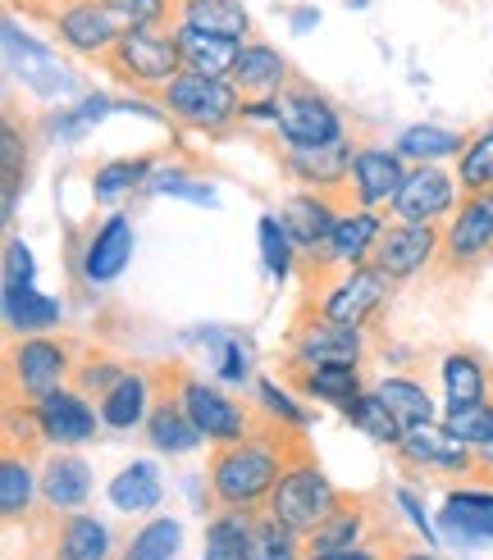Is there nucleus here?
Instances as JSON below:
<instances>
[{
  "mask_svg": "<svg viewBox=\"0 0 493 560\" xmlns=\"http://www.w3.org/2000/svg\"><path fill=\"white\" fill-rule=\"evenodd\" d=\"M284 456L279 446L265 438H242V442H225L210 460V488L225 506H252V501L270 497L274 483L284 479Z\"/></svg>",
  "mask_w": 493,
  "mask_h": 560,
  "instance_id": "1",
  "label": "nucleus"
},
{
  "mask_svg": "<svg viewBox=\"0 0 493 560\" xmlns=\"http://www.w3.org/2000/svg\"><path fill=\"white\" fill-rule=\"evenodd\" d=\"M101 65L119 82H128V88L160 96L183 73V50H179V37L164 33V27H128Z\"/></svg>",
  "mask_w": 493,
  "mask_h": 560,
  "instance_id": "2",
  "label": "nucleus"
},
{
  "mask_svg": "<svg viewBox=\"0 0 493 560\" xmlns=\"http://www.w3.org/2000/svg\"><path fill=\"white\" fill-rule=\"evenodd\" d=\"M160 105L170 109V119L197 132H225L242 115V92L229 78H206V73H179L170 88L160 92Z\"/></svg>",
  "mask_w": 493,
  "mask_h": 560,
  "instance_id": "3",
  "label": "nucleus"
},
{
  "mask_svg": "<svg viewBox=\"0 0 493 560\" xmlns=\"http://www.w3.org/2000/svg\"><path fill=\"white\" fill-rule=\"evenodd\" d=\"M334 511H339V492L320 474V465H311V460L288 465L284 479L270 492V515L279 524H288L293 534H316Z\"/></svg>",
  "mask_w": 493,
  "mask_h": 560,
  "instance_id": "4",
  "label": "nucleus"
},
{
  "mask_svg": "<svg viewBox=\"0 0 493 560\" xmlns=\"http://www.w3.org/2000/svg\"><path fill=\"white\" fill-rule=\"evenodd\" d=\"M279 132L288 147H329V142H343V119L339 109L329 105L316 88L307 82H288L279 92Z\"/></svg>",
  "mask_w": 493,
  "mask_h": 560,
  "instance_id": "5",
  "label": "nucleus"
},
{
  "mask_svg": "<svg viewBox=\"0 0 493 560\" xmlns=\"http://www.w3.org/2000/svg\"><path fill=\"white\" fill-rule=\"evenodd\" d=\"M55 37H60V46H69L73 55H82V60H105L110 50H115V42L128 33V23L105 5V0H73L69 10L55 14Z\"/></svg>",
  "mask_w": 493,
  "mask_h": 560,
  "instance_id": "6",
  "label": "nucleus"
},
{
  "mask_svg": "<svg viewBox=\"0 0 493 560\" xmlns=\"http://www.w3.org/2000/svg\"><path fill=\"white\" fill-rule=\"evenodd\" d=\"M179 401H183L192 424H197V433L206 442H215V446L252 438V415H246L238 401H229L219 387L202 383V378H183L179 383Z\"/></svg>",
  "mask_w": 493,
  "mask_h": 560,
  "instance_id": "7",
  "label": "nucleus"
},
{
  "mask_svg": "<svg viewBox=\"0 0 493 560\" xmlns=\"http://www.w3.org/2000/svg\"><path fill=\"white\" fill-rule=\"evenodd\" d=\"M389 288H393V278L383 273V269H375V265H352L334 288L324 292V301H320V319H334V324H356L362 328L379 305H383V296H389Z\"/></svg>",
  "mask_w": 493,
  "mask_h": 560,
  "instance_id": "8",
  "label": "nucleus"
},
{
  "mask_svg": "<svg viewBox=\"0 0 493 560\" xmlns=\"http://www.w3.org/2000/svg\"><path fill=\"white\" fill-rule=\"evenodd\" d=\"M438 246H444V237H438L434 223H393V229H383L375 250H370V265L383 269L398 283V278H411L416 269H425Z\"/></svg>",
  "mask_w": 493,
  "mask_h": 560,
  "instance_id": "9",
  "label": "nucleus"
},
{
  "mask_svg": "<svg viewBox=\"0 0 493 560\" xmlns=\"http://www.w3.org/2000/svg\"><path fill=\"white\" fill-rule=\"evenodd\" d=\"M69 374V351L50 338H23L10 347V383H19V392L27 401H42L46 392H55Z\"/></svg>",
  "mask_w": 493,
  "mask_h": 560,
  "instance_id": "10",
  "label": "nucleus"
},
{
  "mask_svg": "<svg viewBox=\"0 0 493 560\" xmlns=\"http://www.w3.org/2000/svg\"><path fill=\"white\" fill-rule=\"evenodd\" d=\"M33 419H37V433L55 446H78L96 438V410L88 406L82 392H69V387H55L42 401H33Z\"/></svg>",
  "mask_w": 493,
  "mask_h": 560,
  "instance_id": "11",
  "label": "nucleus"
},
{
  "mask_svg": "<svg viewBox=\"0 0 493 560\" xmlns=\"http://www.w3.org/2000/svg\"><path fill=\"white\" fill-rule=\"evenodd\" d=\"M493 250V191H471L444 233V256L461 269Z\"/></svg>",
  "mask_w": 493,
  "mask_h": 560,
  "instance_id": "12",
  "label": "nucleus"
},
{
  "mask_svg": "<svg viewBox=\"0 0 493 560\" xmlns=\"http://www.w3.org/2000/svg\"><path fill=\"white\" fill-rule=\"evenodd\" d=\"M457 201V183L438 170V164H416L406 174L398 201H393V214L402 223H438Z\"/></svg>",
  "mask_w": 493,
  "mask_h": 560,
  "instance_id": "13",
  "label": "nucleus"
},
{
  "mask_svg": "<svg viewBox=\"0 0 493 560\" xmlns=\"http://www.w3.org/2000/svg\"><path fill=\"white\" fill-rule=\"evenodd\" d=\"M402 183H406V170H402V155L398 151H379V147L356 151V160H352V196L366 210L393 206Z\"/></svg>",
  "mask_w": 493,
  "mask_h": 560,
  "instance_id": "14",
  "label": "nucleus"
},
{
  "mask_svg": "<svg viewBox=\"0 0 493 560\" xmlns=\"http://www.w3.org/2000/svg\"><path fill=\"white\" fill-rule=\"evenodd\" d=\"M293 355H297V365H356L362 360V328L316 319L297 332Z\"/></svg>",
  "mask_w": 493,
  "mask_h": 560,
  "instance_id": "15",
  "label": "nucleus"
},
{
  "mask_svg": "<svg viewBox=\"0 0 493 560\" xmlns=\"http://www.w3.org/2000/svg\"><path fill=\"white\" fill-rule=\"evenodd\" d=\"M233 88L242 92V101H274L279 96L293 73H288V60L274 46L265 42H242V55H238V69H233Z\"/></svg>",
  "mask_w": 493,
  "mask_h": 560,
  "instance_id": "16",
  "label": "nucleus"
},
{
  "mask_svg": "<svg viewBox=\"0 0 493 560\" xmlns=\"http://www.w3.org/2000/svg\"><path fill=\"white\" fill-rule=\"evenodd\" d=\"M133 260V223L128 214H110L101 223V233L88 242V256H82V273L92 283H115Z\"/></svg>",
  "mask_w": 493,
  "mask_h": 560,
  "instance_id": "17",
  "label": "nucleus"
},
{
  "mask_svg": "<svg viewBox=\"0 0 493 560\" xmlns=\"http://www.w3.org/2000/svg\"><path fill=\"white\" fill-rule=\"evenodd\" d=\"M183 50V69L187 73H206V78H233L242 42L219 37V33H202V27H170Z\"/></svg>",
  "mask_w": 493,
  "mask_h": 560,
  "instance_id": "18",
  "label": "nucleus"
},
{
  "mask_svg": "<svg viewBox=\"0 0 493 560\" xmlns=\"http://www.w3.org/2000/svg\"><path fill=\"white\" fill-rule=\"evenodd\" d=\"M379 233H383V223H379L375 210H366V206L343 210L339 223H334V233H329V242H324V260L347 265V269L352 265H366L375 242H379Z\"/></svg>",
  "mask_w": 493,
  "mask_h": 560,
  "instance_id": "19",
  "label": "nucleus"
},
{
  "mask_svg": "<svg viewBox=\"0 0 493 560\" xmlns=\"http://www.w3.org/2000/svg\"><path fill=\"white\" fill-rule=\"evenodd\" d=\"M170 27H202V33L242 42V37H252V14L242 10V0H174Z\"/></svg>",
  "mask_w": 493,
  "mask_h": 560,
  "instance_id": "20",
  "label": "nucleus"
},
{
  "mask_svg": "<svg viewBox=\"0 0 493 560\" xmlns=\"http://www.w3.org/2000/svg\"><path fill=\"white\" fill-rule=\"evenodd\" d=\"M5 55H10V65H19L23 60V82L33 92H42V96H60V92H69V69L55 60L50 50H42V46H33L27 37H19V27H14V19L5 23Z\"/></svg>",
  "mask_w": 493,
  "mask_h": 560,
  "instance_id": "21",
  "label": "nucleus"
},
{
  "mask_svg": "<svg viewBox=\"0 0 493 560\" xmlns=\"http://www.w3.org/2000/svg\"><path fill=\"white\" fill-rule=\"evenodd\" d=\"M339 214H343V210L329 201L324 191H307V196H293V201L284 206V229H288V237H293L301 250H316V246L329 242Z\"/></svg>",
  "mask_w": 493,
  "mask_h": 560,
  "instance_id": "22",
  "label": "nucleus"
},
{
  "mask_svg": "<svg viewBox=\"0 0 493 560\" xmlns=\"http://www.w3.org/2000/svg\"><path fill=\"white\" fill-rule=\"evenodd\" d=\"M352 151L347 142H329V147H288V170L297 183H311L316 191H334L352 174Z\"/></svg>",
  "mask_w": 493,
  "mask_h": 560,
  "instance_id": "23",
  "label": "nucleus"
},
{
  "mask_svg": "<svg viewBox=\"0 0 493 560\" xmlns=\"http://www.w3.org/2000/svg\"><path fill=\"white\" fill-rule=\"evenodd\" d=\"M402 456L416 460V465H434V469H466L471 465V446H466L452 429H434V419H429V424L406 429Z\"/></svg>",
  "mask_w": 493,
  "mask_h": 560,
  "instance_id": "24",
  "label": "nucleus"
},
{
  "mask_svg": "<svg viewBox=\"0 0 493 560\" xmlns=\"http://www.w3.org/2000/svg\"><path fill=\"white\" fill-rule=\"evenodd\" d=\"M42 497L55 511H78L92 497V469L82 456H50L42 474Z\"/></svg>",
  "mask_w": 493,
  "mask_h": 560,
  "instance_id": "25",
  "label": "nucleus"
},
{
  "mask_svg": "<svg viewBox=\"0 0 493 560\" xmlns=\"http://www.w3.org/2000/svg\"><path fill=\"white\" fill-rule=\"evenodd\" d=\"M438 524L461 542H489L493 538V497L489 492H452L438 511Z\"/></svg>",
  "mask_w": 493,
  "mask_h": 560,
  "instance_id": "26",
  "label": "nucleus"
},
{
  "mask_svg": "<svg viewBox=\"0 0 493 560\" xmlns=\"http://www.w3.org/2000/svg\"><path fill=\"white\" fill-rule=\"evenodd\" d=\"M147 401H151L147 378L142 374H124V383H115L101 397V424L128 433V429H137L147 419Z\"/></svg>",
  "mask_w": 493,
  "mask_h": 560,
  "instance_id": "27",
  "label": "nucleus"
},
{
  "mask_svg": "<svg viewBox=\"0 0 493 560\" xmlns=\"http://www.w3.org/2000/svg\"><path fill=\"white\" fill-rule=\"evenodd\" d=\"M110 501L115 511H128V515H142V511H156L160 506V474L151 460H133L124 474L110 479Z\"/></svg>",
  "mask_w": 493,
  "mask_h": 560,
  "instance_id": "28",
  "label": "nucleus"
},
{
  "mask_svg": "<svg viewBox=\"0 0 493 560\" xmlns=\"http://www.w3.org/2000/svg\"><path fill=\"white\" fill-rule=\"evenodd\" d=\"M5 324L14 332H23V338H37V332L60 324V305H55L50 296H42L33 283L27 288H5Z\"/></svg>",
  "mask_w": 493,
  "mask_h": 560,
  "instance_id": "29",
  "label": "nucleus"
},
{
  "mask_svg": "<svg viewBox=\"0 0 493 560\" xmlns=\"http://www.w3.org/2000/svg\"><path fill=\"white\" fill-rule=\"evenodd\" d=\"M147 433H151V442L160 446V452H170V456H187L192 446L202 442L197 424L187 419V410H183V401H179V397L160 401V406L147 415Z\"/></svg>",
  "mask_w": 493,
  "mask_h": 560,
  "instance_id": "30",
  "label": "nucleus"
},
{
  "mask_svg": "<svg viewBox=\"0 0 493 560\" xmlns=\"http://www.w3.org/2000/svg\"><path fill=\"white\" fill-rule=\"evenodd\" d=\"M301 392L316 401L347 410L356 397H362V374H356V365H311L301 374Z\"/></svg>",
  "mask_w": 493,
  "mask_h": 560,
  "instance_id": "31",
  "label": "nucleus"
},
{
  "mask_svg": "<svg viewBox=\"0 0 493 560\" xmlns=\"http://www.w3.org/2000/svg\"><path fill=\"white\" fill-rule=\"evenodd\" d=\"M375 392H379V401L398 415L402 429H416V424H429V419H434V401H429V392L421 383H411V378H383Z\"/></svg>",
  "mask_w": 493,
  "mask_h": 560,
  "instance_id": "32",
  "label": "nucleus"
},
{
  "mask_svg": "<svg viewBox=\"0 0 493 560\" xmlns=\"http://www.w3.org/2000/svg\"><path fill=\"white\" fill-rule=\"evenodd\" d=\"M466 151V137L461 132H448V128H434V124H416L398 137V155L406 160H421V164H434V160H448V155H461Z\"/></svg>",
  "mask_w": 493,
  "mask_h": 560,
  "instance_id": "33",
  "label": "nucleus"
},
{
  "mask_svg": "<svg viewBox=\"0 0 493 560\" xmlns=\"http://www.w3.org/2000/svg\"><path fill=\"white\" fill-rule=\"evenodd\" d=\"M356 429H362L366 438H375V442H389V446H402V438H406V429L398 424V415L379 401V392H362L347 410H343Z\"/></svg>",
  "mask_w": 493,
  "mask_h": 560,
  "instance_id": "34",
  "label": "nucleus"
},
{
  "mask_svg": "<svg viewBox=\"0 0 493 560\" xmlns=\"http://www.w3.org/2000/svg\"><path fill=\"white\" fill-rule=\"evenodd\" d=\"M444 387H448V410L457 406H480L484 401V370L471 351H452L444 360Z\"/></svg>",
  "mask_w": 493,
  "mask_h": 560,
  "instance_id": "35",
  "label": "nucleus"
},
{
  "mask_svg": "<svg viewBox=\"0 0 493 560\" xmlns=\"http://www.w3.org/2000/svg\"><path fill=\"white\" fill-rule=\"evenodd\" d=\"M110 534L92 515H69L60 528V560H105Z\"/></svg>",
  "mask_w": 493,
  "mask_h": 560,
  "instance_id": "36",
  "label": "nucleus"
},
{
  "mask_svg": "<svg viewBox=\"0 0 493 560\" xmlns=\"http://www.w3.org/2000/svg\"><path fill=\"white\" fill-rule=\"evenodd\" d=\"M252 528L256 524L246 520V511L229 506L206 534V560H242V547H246V538H252Z\"/></svg>",
  "mask_w": 493,
  "mask_h": 560,
  "instance_id": "37",
  "label": "nucleus"
},
{
  "mask_svg": "<svg viewBox=\"0 0 493 560\" xmlns=\"http://www.w3.org/2000/svg\"><path fill=\"white\" fill-rule=\"evenodd\" d=\"M242 560H297V534L279 520H265L252 528V538L242 547Z\"/></svg>",
  "mask_w": 493,
  "mask_h": 560,
  "instance_id": "38",
  "label": "nucleus"
},
{
  "mask_svg": "<svg viewBox=\"0 0 493 560\" xmlns=\"http://www.w3.org/2000/svg\"><path fill=\"white\" fill-rule=\"evenodd\" d=\"M457 183L466 191H493V128L466 142L461 164H457Z\"/></svg>",
  "mask_w": 493,
  "mask_h": 560,
  "instance_id": "39",
  "label": "nucleus"
},
{
  "mask_svg": "<svg viewBox=\"0 0 493 560\" xmlns=\"http://www.w3.org/2000/svg\"><path fill=\"white\" fill-rule=\"evenodd\" d=\"M27 501H33V469H27V460H19L10 452L5 465H0V515L19 520L27 511Z\"/></svg>",
  "mask_w": 493,
  "mask_h": 560,
  "instance_id": "40",
  "label": "nucleus"
},
{
  "mask_svg": "<svg viewBox=\"0 0 493 560\" xmlns=\"http://www.w3.org/2000/svg\"><path fill=\"white\" fill-rule=\"evenodd\" d=\"M183 542V528L174 520H151L124 551V560H170Z\"/></svg>",
  "mask_w": 493,
  "mask_h": 560,
  "instance_id": "41",
  "label": "nucleus"
},
{
  "mask_svg": "<svg viewBox=\"0 0 493 560\" xmlns=\"http://www.w3.org/2000/svg\"><path fill=\"white\" fill-rule=\"evenodd\" d=\"M448 429H452L466 446H480L484 456H493V406H489V401L448 410Z\"/></svg>",
  "mask_w": 493,
  "mask_h": 560,
  "instance_id": "42",
  "label": "nucleus"
},
{
  "mask_svg": "<svg viewBox=\"0 0 493 560\" xmlns=\"http://www.w3.org/2000/svg\"><path fill=\"white\" fill-rule=\"evenodd\" d=\"M356 538H362V511H347L339 501V511L311 534V547L316 551H347V547H356Z\"/></svg>",
  "mask_w": 493,
  "mask_h": 560,
  "instance_id": "43",
  "label": "nucleus"
},
{
  "mask_svg": "<svg viewBox=\"0 0 493 560\" xmlns=\"http://www.w3.org/2000/svg\"><path fill=\"white\" fill-rule=\"evenodd\" d=\"M151 164L147 160H115V164H101L96 178H92V191H96V201H115V196L133 191L137 183L147 178Z\"/></svg>",
  "mask_w": 493,
  "mask_h": 560,
  "instance_id": "44",
  "label": "nucleus"
},
{
  "mask_svg": "<svg viewBox=\"0 0 493 560\" xmlns=\"http://www.w3.org/2000/svg\"><path fill=\"white\" fill-rule=\"evenodd\" d=\"M293 237H288V229H284V219H274V214H265L261 219V256H265V269H270V278H288V269H293Z\"/></svg>",
  "mask_w": 493,
  "mask_h": 560,
  "instance_id": "45",
  "label": "nucleus"
},
{
  "mask_svg": "<svg viewBox=\"0 0 493 560\" xmlns=\"http://www.w3.org/2000/svg\"><path fill=\"white\" fill-rule=\"evenodd\" d=\"M128 27H170L174 23V0H105Z\"/></svg>",
  "mask_w": 493,
  "mask_h": 560,
  "instance_id": "46",
  "label": "nucleus"
},
{
  "mask_svg": "<svg viewBox=\"0 0 493 560\" xmlns=\"http://www.w3.org/2000/svg\"><path fill=\"white\" fill-rule=\"evenodd\" d=\"M256 397H261V406H265L274 419H284V424H293V429L307 424V410L293 406V401H288V392H279L270 378H261V383H256Z\"/></svg>",
  "mask_w": 493,
  "mask_h": 560,
  "instance_id": "47",
  "label": "nucleus"
},
{
  "mask_svg": "<svg viewBox=\"0 0 493 560\" xmlns=\"http://www.w3.org/2000/svg\"><path fill=\"white\" fill-rule=\"evenodd\" d=\"M124 374H128V370L115 365V360H101V365L92 360V365H82V370H78V387H82V392H96V401H101L110 387L124 383Z\"/></svg>",
  "mask_w": 493,
  "mask_h": 560,
  "instance_id": "48",
  "label": "nucleus"
},
{
  "mask_svg": "<svg viewBox=\"0 0 493 560\" xmlns=\"http://www.w3.org/2000/svg\"><path fill=\"white\" fill-rule=\"evenodd\" d=\"M33 283V250L23 242H10L5 246V288H27Z\"/></svg>",
  "mask_w": 493,
  "mask_h": 560,
  "instance_id": "49",
  "label": "nucleus"
},
{
  "mask_svg": "<svg viewBox=\"0 0 493 560\" xmlns=\"http://www.w3.org/2000/svg\"><path fill=\"white\" fill-rule=\"evenodd\" d=\"M151 187H156V191H170V196H187V201H197V206H210V201H215L210 187H192V183L179 178V174H164V178H156Z\"/></svg>",
  "mask_w": 493,
  "mask_h": 560,
  "instance_id": "50",
  "label": "nucleus"
},
{
  "mask_svg": "<svg viewBox=\"0 0 493 560\" xmlns=\"http://www.w3.org/2000/svg\"><path fill=\"white\" fill-rule=\"evenodd\" d=\"M246 374H252V365H246V351L238 342H225V355H219V378L242 383Z\"/></svg>",
  "mask_w": 493,
  "mask_h": 560,
  "instance_id": "51",
  "label": "nucleus"
},
{
  "mask_svg": "<svg viewBox=\"0 0 493 560\" xmlns=\"http://www.w3.org/2000/svg\"><path fill=\"white\" fill-rule=\"evenodd\" d=\"M14 5H23L27 14H37V19L55 23V14H60V10H69V5H73V0H14Z\"/></svg>",
  "mask_w": 493,
  "mask_h": 560,
  "instance_id": "52",
  "label": "nucleus"
},
{
  "mask_svg": "<svg viewBox=\"0 0 493 560\" xmlns=\"http://www.w3.org/2000/svg\"><path fill=\"white\" fill-rule=\"evenodd\" d=\"M110 115V101L105 96H88L78 105V124H92V119H105Z\"/></svg>",
  "mask_w": 493,
  "mask_h": 560,
  "instance_id": "53",
  "label": "nucleus"
},
{
  "mask_svg": "<svg viewBox=\"0 0 493 560\" xmlns=\"http://www.w3.org/2000/svg\"><path fill=\"white\" fill-rule=\"evenodd\" d=\"M398 501H402V506L411 511V520H416V524L425 528V534H429V524H425V511H421V501H416V492H406V488H402V492H398Z\"/></svg>",
  "mask_w": 493,
  "mask_h": 560,
  "instance_id": "54",
  "label": "nucleus"
},
{
  "mask_svg": "<svg viewBox=\"0 0 493 560\" xmlns=\"http://www.w3.org/2000/svg\"><path fill=\"white\" fill-rule=\"evenodd\" d=\"M311 560H375L370 551H356V547H347V551H316Z\"/></svg>",
  "mask_w": 493,
  "mask_h": 560,
  "instance_id": "55",
  "label": "nucleus"
},
{
  "mask_svg": "<svg viewBox=\"0 0 493 560\" xmlns=\"http://www.w3.org/2000/svg\"><path fill=\"white\" fill-rule=\"evenodd\" d=\"M402 560H434V556H425V551H416V556H402Z\"/></svg>",
  "mask_w": 493,
  "mask_h": 560,
  "instance_id": "56",
  "label": "nucleus"
}]
</instances>
